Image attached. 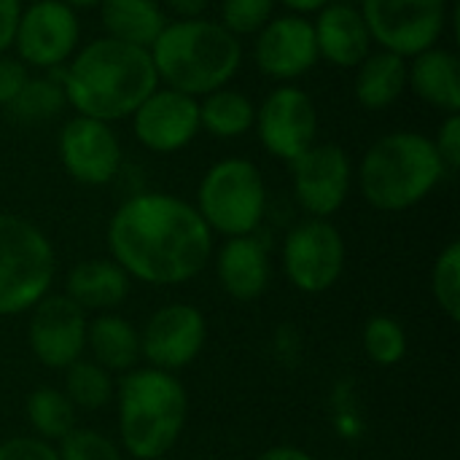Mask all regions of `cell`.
<instances>
[{
    "label": "cell",
    "mask_w": 460,
    "mask_h": 460,
    "mask_svg": "<svg viewBox=\"0 0 460 460\" xmlns=\"http://www.w3.org/2000/svg\"><path fill=\"white\" fill-rule=\"evenodd\" d=\"M105 243L111 259L146 286L189 283L213 256V232L197 208L164 191L124 199L108 221Z\"/></svg>",
    "instance_id": "obj_1"
},
{
    "label": "cell",
    "mask_w": 460,
    "mask_h": 460,
    "mask_svg": "<svg viewBox=\"0 0 460 460\" xmlns=\"http://www.w3.org/2000/svg\"><path fill=\"white\" fill-rule=\"evenodd\" d=\"M156 86L159 78L148 49L129 46L108 35L78 46L62 67L67 105L81 116L108 124L129 119Z\"/></svg>",
    "instance_id": "obj_2"
},
{
    "label": "cell",
    "mask_w": 460,
    "mask_h": 460,
    "mask_svg": "<svg viewBox=\"0 0 460 460\" xmlns=\"http://www.w3.org/2000/svg\"><path fill=\"white\" fill-rule=\"evenodd\" d=\"M162 86L202 97L226 86L243 65V40L216 19H172L148 49Z\"/></svg>",
    "instance_id": "obj_3"
},
{
    "label": "cell",
    "mask_w": 460,
    "mask_h": 460,
    "mask_svg": "<svg viewBox=\"0 0 460 460\" xmlns=\"http://www.w3.org/2000/svg\"><path fill=\"white\" fill-rule=\"evenodd\" d=\"M447 175L429 135L396 129L377 137L358 164V189L380 213H404L420 205Z\"/></svg>",
    "instance_id": "obj_4"
},
{
    "label": "cell",
    "mask_w": 460,
    "mask_h": 460,
    "mask_svg": "<svg viewBox=\"0 0 460 460\" xmlns=\"http://www.w3.org/2000/svg\"><path fill=\"white\" fill-rule=\"evenodd\" d=\"M116 407L121 447L135 460H159L183 434L189 396L172 372L135 367L119 380Z\"/></svg>",
    "instance_id": "obj_5"
},
{
    "label": "cell",
    "mask_w": 460,
    "mask_h": 460,
    "mask_svg": "<svg viewBox=\"0 0 460 460\" xmlns=\"http://www.w3.org/2000/svg\"><path fill=\"white\" fill-rule=\"evenodd\" d=\"M57 253L30 218L0 213V318L30 313L54 283Z\"/></svg>",
    "instance_id": "obj_6"
},
{
    "label": "cell",
    "mask_w": 460,
    "mask_h": 460,
    "mask_svg": "<svg viewBox=\"0 0 460 460\" xmlns=\"http://www.w3.org/2000/svg\"><path fill=\"white\" fill-rule=\"evenodd\" d=\"M194 208L213 234H256L267 213V183L261 170L243 156L218 159L202 175Z\"/></svg>",
    "instance_id": "obj_7"
},
{
    "label": "cell",
    "mask_w": 460,
    "mask_h": 460,
    "mask_svg": "<svg viewBox=\"0 0 460 460\" xmlns=\"http://www.w3.org/2000/svg\"><path fill=\"white\" fill-rule=\"evenodd\" d=\"M358 8L372 40L404 59L439 46L450 19V0H361Z\"/></svg>",
    "instance_id": "obj_8"
},
{
    "label": "cell",
    "mask_w": 460,
    "mask_h": 460,
    "mask_svg": "<svg viewBox=\"0 0 460 460\" xmlns=\"http://www.w3.org/2000/svg\"><path fill=\"white\" fill-rule=\"evenodd\" d=\"M288 283L302 294H326L342 278L345 240L329 218H305L283 240L280 251Z\"/></svg>",
    "instance_id": "obj_9"
},
{
    "label": "cell",
    "mask_w": 460,
    "mask_h": 460,
    "mask_svg": "<svg viewBox=\"0 0 460 460\" xmlns=\"http://www.w3.org/2000/svg\"><path fill=\"white\" fill-rule=\"evenodd\" d=\"M27 67L59 70L81 46V22L65 0H35L22 8L13 43Z\"/></svg>",
    "instance_id": "obj_10"
},
{
    "label": "cell",
    "mask_w": 460,
    "mask_h": 460,
    "mask_svg": "<svg viewBox=\"0 0 460 460\" xmlns=\"http://www.w3.org/2000/svg\"><path fill=\"white\" fill-rule=\"evenodd\" d=\"M253 129L270 156L291 164L299 154L318 143L315 100L302 86L280 84L256 105Z\"/></svg>",
    "instance_id": "obj_11"
},
{
    "label": "cell",
    "mask_w": 460,
    "mask_h": 460,
    "mask_svg": "<svg viewBox=\"0 0 460 460\" xmlns=\"http://www.w3.org/2000/svg\"><path fill=\"white\" fill-rule=\"evenodd\" d=\"M294 197L310 218H332L350 197L353 162L337 143H313L291 162Z\"/></svg>",
    "instance_id": "obj_12"
},
{
    "label": "cell",
    "mask_w": 460,
    "mask_h": 460,
    "mask_svg": "<svg viewBox=\"0 0 460 460\" xmlns=\"http://www.w3.org/2000/svg\"><path fill=\"white\" fill-rule=\"evenodd\" d=\"M208 340V321L199 307L172 302L151 313L140 329V358L162 372H181L194 364Z\"/></svg>",
    "instance_id": "obj_13"
},
{
    "label": "cell",
    "mask_w": 460,
    "mask_h": 460,
    "mask_svg": "<svg viewBox=\"0 0 460 460\" xmlns=\"http://www.w3.org/2000/svg\"><path fill=\"white\" fill-rule=\"evenodd\" d=\"M59 162L84 186H105L121 170V143L108 121L75 113L59 129Z\"/></svg>",
    "instance_id": "obj_14"
},
{
    "label": "cell",
    "mask_w": 460,
    "mask_h": 460,
    "mask_svg": "<svg viewBox=\"0 0 460 460\" xmlns=\"http://www.w3.org/2000/svg\"><path fill=\"white\" fill-rule=\"evenodd\" d=\"M86 313L65 294L43 296L27 323V345L46 369H67L86 353Z\"/></svg>",
    "instance_id": "obj_15"
},
{
    "label": "cell",
    "mask_w": 460,
    "mask_h": 460,
    "mask_svg": "<svg viewBox=\"0 0 460 460\" xmlns=\"http://www.w3.org/2000/svg\"><path fill=\"white\" fill-rule=\"evenodd\" d=\"M129 119L143 148L154 154H178L199 135V100L159 84Z\"/></svg>",
    "instance_id": "obj_16"
},
{
    "label": "cell",
    "mask_w": 460,
    "mask_h": 460,
    "mask_svg": "<svg viewBox=\"0 0 460 460\" xmlns=\"http://www.w3.org/2000/svg\"><path fill=\"white\" fill-rule=\"evenodd\" d=\"M313 19L305 13L272 16L253 35V62L272 81H296L318 65Z\"/></svg>",
    "instance_id": "obj_17"
},
{
    "label": "cell",
    "mask_w": 460,
    "mask_h": 460,
    "mask_svg": "<svg viewBox=\"0 0 460 460\" xmlns=\"http://www.w3.org/2000/svg\"><path fill=\"white\" fill-rule=\"evenodd\" d=\"M315 13L318 16L313 19V32H315L318 57L334 67L356 70L358 62L375 49L361 8L345 0H332Z\"/></svg>",
    "instance_id": "obj_18"
},
{
    "label": "cell",
    "mask_w": 460,
    "mask_h": 460,
    "mask_svg": "<svg viewBox=\"0 0 460 460\" xmlns=\"http://www.w3.org/2000/svg\"><path fill=\"white\" fill-rule=\"evenodd\" d=\"M216 272L221 288L237 302L259 299L270 286V253L256 234L226 237L216 256Z\"/></svg>",
    "instance_id": "obj_19"
},
{
    "label": "cell",
    "mask_w": 460,
    "mask_h": 460,
    "mask_svg": "<svg viewBox=\"0 0 460 460\" xmlns=\"http://www.w3.org/2000/svg\"><path fill=\"white\" fill-rule=\"evenodd\" d=\"M407 89L426 105L445 116L460 113V62L458 54L431 46L407 59Z\"/></svg>",
    "instance_id": "obj_20"
},
{
    "label": "cell",
    "mask_w": 460,
    "mask_h": 460,
    "mask_svg": "<svg viewBox=\"0 0 460 460\" xmlns=\"http://www.w3.org/2000/svg\"><path fill=\"white\" fill-rule=\"evenodd\" d=\"M129 275L113 259H84L65 278V296L84 313H111L124 305Z\"/></svg>",
    "instance_id": "obj_21"
},
{
    "label": "cell",
    "mask_w": 460,
    "mask_h": 460,
    "mask_svg": "<svg viewBox=\"0 0 460 460\" xmlns=\"http://www.w3.org/2000/svg\"><path fill=\"white\" fill-rule=\"evenodd\" d=\"M86 350L111 375H127L140 361V332L116 313H100L86 323Z\"/></svg>",
    "instance_id": "obj_22"
},
{
    "label": "cell",
    "mask_w": 460,
    "mask_h": 460,
    "mask_svg": "<svg viewBox=\"0 0 460 460\" xmlns=\"http://www.w3.org/2000/svg\"><path fill=\"white\" fill-rule=\"evenodd\" d=\"M407 89V59L385 51L372 49L356 67L353 94L361 108L367 111H388Z\"/></svg>",
    "instance_id": "obj_23"
},
{
    "label": "cell",
    "mask_w": 460,
    "mask_h": 460,
    "mask_svg": "<svg viewBox=\"0 0 460 460\" xmlns=\"http://www.w3.org/2000/svg\"><path fill=\"white\" fill-rule=\"evenodd\" d=\"M97 11L108 38L140 49H151L170 22L159 0H100Z\"/></svg>",
    "instance_id": "obj_24"
},
{
    "label": "cell",
    "mask_w": 460,
    "mask_h": 460,
    "mask_svg": "<svg viewBox=\"0 0 460 460\" xmlns=\"http://www.w3.org/2000/svg\"><path fill=\"white\" fill-rule=\"evenodd\" d=\"M253 119L256 102L240 89L221 86L199 97V129H205L213 137H243L245 132L253 129Z\"/></svg>",
    "instance_id": "obj_25"
},
{
    "label": "cell",
    "mask_w": 460,
    "mask_h": 460,
    "mask_svg": "<svg viewBox=\"0 0 460 460\" xmlns=\"http://www.w3.org/2000/svg\"><path fill=\"white\" fill-rule=\"evenodd\" d=\"M67 108V97L62 89V70L59 75H30L19 97L5 108L11 119L22 124H40L59 116Z\"/></svg>",
    "instance_id": "obj_26"
},
{
    "label": "cell",
    "mask_w": 460,
    "mask_h": 460,
    "mask_svg": "<svg viewBox=\"0 0 460 460\" xmlns=\"http://www.w3.org/2000/svg\"><path fill=\"white\" fill-rule=\"evenodd\" d=\"M24 410H27V420H30L32 431L38 434V439L59 442L75 429V407L57 388L46 385V388L32 391L27 396Z\"/></svg>",
    "instance_id": "obj_27"
},
{
    "label": "cell",
    "mask_w": 460,
    "mask_h": 460,
    "mask_svg": "<svg viewBox=\"0 0 460 460\" xmlns=\"http://www.w3.org/2000/svg\"><path fill=\"white\" fill-rule=\"evenodd\" d=\"M75 410H102L113 402L116 396V383L113 375L105 372L94 361L78 358L65 369V391H62Z\"/></svg>",
    "instance_id": "obj_28"
},
{
    "label": "cell",
    "mask_w": 460,
    "mask_h": 460,
    "mask_svg": "<svg viewBox=\"0 0 460 460\" xmlns=\"http://www.w3.org/2000/svg\"><path fill=\"white\" fill-rule=\"evenodd\" d=\"M364 353L377 367H396L407 356V332L396 318L372 315L364 326Z\"/></svg>",
    "instance_id": "obj_29"
},
{
    "label": "cell",
    "mask_w": 460,
    "mask_h": 460,
    "mask_svg": "<svg viewBox=\"0 0 460 460\" xmlns=\"http://www.w3.org/2000/svg\"><path fill=\"white\" fill-rule=\"evenodd\" d=\"M431 294L439 310L453 321H460V243L453 240L442 248L431 270Z\"/></svg>",
    "instance_id": "obj_30"
},
{
    "label": "cell",
    "mask_w": 460,
    "mask_h": 460,
    "mask_svg": "<svg viewBox=\"0 0 460 460\" xmlns=\"http://www.w3.org/2000/svg\"><path fill=\"white\" fill-rule=\"evenodd\" d=\"M275 0H221V24L234 35H256L272 19Z\"/></svg>",
    "instance_id": "obj_31"
},
{
    "label": "cell",
    "mask_w": 460,
    "mask_h": 460,
    "mask_svg": "<svg viewBox=\"0 0 460 460\" xmlns=\"http://www.w3.org/2000/svg\"><path fill=\"white\" fill-rule=\"evenodd\" d=\"M59 460H124L119 445L94 429H73L65 439H59Z\"/></svg>",
    "instance_id": "obj_32"
},
{
    "label": "cell",
    "mask_w": 460,
    "mask_h": 460,
    "mask_svg": "<svg viewBox=\"0 0 460 460\" xmlns=\"http://www.w3.org/2000/svg\"><path fill=\"white\" fill-rule=\"evenodd\" d=\"M0 460H59V453L46 439L13 437L0 442Z\"/></svg>",
    "instance_id": "obj_33"
},
{
    "label": "cell",
    "mask_w": 460,
    "mask_h": 460,
    "mask_svg": "<svg viewBox=\"0 0 460 460\" xmlns=\"http://www.w3.org/2000/svg\"><path fill=\"white\" fill-rule=\"evenodd\" d=\"M30 78V67L16 54H0V108H8Z\"/></svg>",
    "instance_id": "obj_34"
},
{
    "label": "cell",
    "mask_w": 460,
    "mask_h": 460,
    "mask_svg": "<svg viewBox=\"0 0 460 460\" xmlns=\"http://www.w3.org/2000/svg\"><path fill=\"white\" fill-rule=\"evenodd\" d=\"M437 146V154L447 172H458L460 167V113L445 116L437 137H431Z\"/></svg>",
    "instance_id": "obj_35"
},
{
    "label": "cell",
    "mask_w": 460,
    "mask_h": 460,
    "mask_svg": "<svg viewBox=\"0 0 460 460\" xmlns=\"http://www.w3.org/2000/svg\"><path fill=\"white\" fill-rule=\"evenodd\" d=\"M22 0H0V54H5L13 43L16 22L22 16Z\"/></svg>",
    "instance_id": "obj_36"
},
{
    "label": "cell",
    "mask_w": 460,
    "mask_h": 460,
    "mask_svg": "<svg viewBox=\"0 0 460 460\" xmlns=\"http://www.w3.org/2000/svg\"><path fill=\"white\" fill-rule=\"evenodd\" d=\"M210 0H162V8L175 13V19H197L208 11Z\"/></svg>",
    "instance_id": "obj_37"
},
{
    "label": "cell",
    "mask_w": 460,
    "mask_h": 460,
    "mask_svg": "<svg viewBox=\"0 0 460 460\" xmlns=\"http://www.w3.org/2000/svg\"><path fill=\"white\" fill-rule=\"evenodd\" d=\"M256 460H315V456H310L307 450L302 447H288V445H278V447H270L264 450Z\"/></svg>",
    "instance_id": "obj_38"
},
{
    "label": "cell",
    "mask_w": 460,
    "mask_h": 460,
    "mask_svg": "<svg viewBox=\"0 0 460 460\" xmlns=\"http://www.w3.org/2000/svg\"><path fill=\"white\" fill-rule=\"evenodd\" d=\"M275 3H283L291 13H315L321 11L323 5H329L332 0H275Z\"/></svg>",
    "instance_id": "obj_39"
},
{
    "label": "cell",
    "mask_w": 460,
    "mask_h": 460,
    "mask_svg": "<svg viewBox=\"0 0 460 460\" xmlns=\"http://www.w3.org/2000/svg\"><path fill=\"white\" fill-rule=\"evenodd\" d=\"M70 8H97L100 0H65Z\"/></svg>",
    "instance_id": "obj_40"
}]
</instances>
